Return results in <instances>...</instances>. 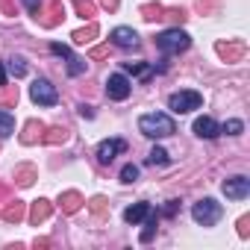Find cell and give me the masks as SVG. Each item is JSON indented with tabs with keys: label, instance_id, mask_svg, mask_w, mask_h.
I'll return each instance as SVG.
<instances>
[{
	"label": "cell",
	"instance_id": "obj_1",
	"mask_svg": "<svg viewBox=\"0 0 250 250\" xmlns=\"http://www.w3.org/2000/svg\"><path fill=\"white\" fill-rule=\"evenodd\" d=\"M139 130L147 136V139H168L177 133V124L171 115L165 112H150V115H142L139 118Z\"/></svg>",
	"mask_w": 250,
	"mask_h": 250
},
{
	"label": "cell",
	"instance_id": "obj_2",
	"mask_svg": "<svg viewBox=\"0 0 250 250\" xmlns=\"http://www.w3.org/2000/svg\"><path fill=\"white\" fill-rule=\"evenodd\" d=\"M188 44H191V39H188V33L180 30V27H171V30H165V33L156 36V47H159L162 53H168V56L188 50Z\"/></svg>",
	"mask_w": 250,
	"mask_h": 250
},
{
	"label": "cell",
	"instance_id": "obj_3",
	"mask_svg": "<svg viewBox=\"0 0 250 250\" xmlns=\"http://www.w3.org/2000/svg\"><path fill=\"white\" fill-rule=\"evenodd\" d=\"M221 215H224V206H221L218 200H212V197H203V200H197V203L191 206V218H194L200 227H215V224L221 221Z\"/></svg>",
	"mask_w": 250,
	"mask_h": 250
},
{
	"label": "cell",
	"instance_id": "obj_4",
	"mask_svg": "<svg viewBox=\"0 0 250 250\" xmlns=\"http://www.w3.org/2000/svg\"><path fill=\"white\" fill-rule=\"evenodd\" d=\"M200 106H203V94H200V91H191V88L177 91V94L168 97V109H171L174 115H186V112H194V109H200Z\"/></svg>",
	"mask_w": 250,
	"mask_h": 250
},
{
	"label": "cell",
	"instance_id": "obj_5",
	"mask_svg": "<svg viewBox=\"0 0 250 250\" xmlns=\"http://www.w3.org/2000/svg\"><path fill=\"white\" fill-rule=\"evenodd\" d=\"M30 97H33L39 106H56V100H59V91H56V85H53L50 80L39 77V80L30 85Z\"/></svg>",
	"mask_w": 250,
	"mask_h": 250
},
{
	"label": "cell",
	"instance_id": "obj_6",
	"mask_svg": "<svg viewBox=\"0 0 250 250\" xmlns=\"http://www.w3.org/2000/svg\"><path fill=\"white\" fill-rule=\"evenodd\" d=\"M130 91H133V83H130L127 74H109V80H106V94H109V100H127Z\"/></svg>",
	"mask_w": 250,
	"mask_h": 250
},
{
	"label": "cell",
	"instance_id": "obj_7",
	"mask_svg": "<svg viewBox=\"0 0 250 250\" xmlns=\"http://www.w3.org/2000/svg\"><path fill=\"white\" fill-rule=\"evenodd\" d=\"M124 150H127V142H124V139H109V142H100L97 145V162L100 165H109L118 153H124Z\"/></svg>",
	"mask_w": 250,
	"mask_h": 250
},
{
	"label": "cell",
	"instance_id": "obj_8",
	"mask_svg": "<svg viewBox=\"0 0 250 250\" xmlns=\"http://www.w3.org/2000/svg\"><path fill=\"white\" fill-rule=\"evenodd\" d=\"M109 39H112L115 47H124V50H136L139 47V33L133 27H115Z\"/></svg>",
	"mask_w": 250,
	"mask_h": 250
},
{
	"label": "cell",
	"instance_id": "obj_9",
	"mask_svg": "<svg viewBox=\"0 0 250 250\" xmlns=\"http://www.w3.org/2000/svg\"><path fill=\"white\" fill-rule=\"evenodd\" d=\"M50 53H56V56H62V59L68 62V74H71V77H80V74L85 71V62H83L80 56H74V53H71V50H68L65 44L53 42V44H50Z\"/></svg>",
	"mask_w": 250,
	"mask_h": 250
},
{
	"label": "cell",
	"instance_id": "obj_10",
	"mask_svg": "<svg viewBox=\"0 0 250 250\" xmlns=\"http://www.w3.org/2000/svg\"><path fill=\"white\" fill-rule=\"evenodd\" d=\"M224 194H227L229 200H244V197L250 194V180H247V177H229V180L224 183Z\"/></svg>",
	"mask_w": 250,
	"mask_h": 250
},
{
	"label": "cell",
	"instance_id": "obj_11",
	"mask_svg": "<svg viewBox=\"0 0 250 250\" xmlns=\"http://www.w3.org/2000/svg\"><path fill=\"white\" fill-rule=\"evenodd\" d=\"M194 136H197V139H218V136H221L218 121H212L209 115L197 118V121H194Z\"/></svg>",
	"mask_w": 250,
	"mask_h": 250
},
{
	"label": "cell",
	"instance_id": "obj_12",
	"mask_svg": "<svg viewBox=\"0 0 250 250\" xmlns=\"http://www.w3.org/2000/svg\"><path fill=\"white\" fill-rule=\"evenodd\" d=\"M150 212H153V209H150V203H145V200H142V203H136V206H130L127 212H124V221L136 227V224H142Z\"/></svg>",
	"mask_w": 250,
	"mask_h": 250
},
{
	"label": "cell",
	"instance_id": "obj_13",
	"mask_svg": "<svg viewBox=\"0 0 250 250\" xmlns=\"http://www.w3.org/2000/svg\"><path fill=\"white\" fill-rule=\"evenodd\" d=\"M124 71L133 74V77H139V80H150L153 65H147V62H124Z\"/></svg>",
	"mask_w": 250,
	"mask_h": 250
},
{
	"label": "cell",
	"instance_id": "obj_14",
	"mask_svg": "<svg viewBox=\"0 0 250 250\" xmlns=\"http://www.w3.org/2000/svg\"><path fill=\"white\" fill-rule=\"evenodd\" d=\"M59 206H62V212H68V215H74L80 206H83V197L77 194V191H65L62 197H59Z\"/></svg>",
	"mask_w": 250,
	"mask_h": 250
},
{
	"label": "cell",
	"instance_id": "obj_15",
	"mask_svg": "<svg viewBox=\"0 0 250 250\" xmlns=\"http://www.w3.org/2000/svg\"><path fill=\"white\" fill-rule=\"evenodd\" d=\"M12 133H15V115L0 109V139H9Z\"/></svg>",
	"mask_w": 250,
	"mask_h": 250
},
{
	"label": "cell",
	"instance_id": "obj_16",
	"mask_svg": "<svg viewBox=\"0 0 250 250\" xmlns=\"http://www.w3.org/2000/svg\"><path fill=\"white\" fill-rule=\"evenodd\" d=\"M47 215H50V203L47 200H36L33 209H30V221L33 224H42V221H47Z\"/></svg>",
	"mask_w": 250,
	"mask_h": 250
},
{
	"label": "cell",
	"instance_id": "obj_17",
	"mask_svg": "<svg viewBox=\"0 0 250 250\" xmlns=\"http://www.w3.org/2000/svg\"><path fill=\"white\" fill-rule=\"evenodd\" d=\"M42 133H44L42 124H39V121H30V124H27V133L21 136V142H24V145H33L36 139H42Z\"/></svg>",
	"mask_w": 250,
	"mask_h": 250
},
{
	"label": "cell",
	"instance_id": "obj_18",
	"mask_svg": "<svg viewBox=\"0 0 250 250\" xmlns=\"http://www.w3.org/2000/svg\"><path fill=\"white\" fill-rule=\"evenodd\" d=\"M94 36H97V24H88L85 30H77L74 33V42L77 44H88V42H94Z\"/></svg>",
	"mask_w": 250,
	"mask_h": 250
},
{
	"label": "cell",
	"instance_id": "obj_19",
	"mask_svg": "<svg viewBox=\"0 0 250 250\" xmlns=\"http://www.w3.org/2000/svg\"><path fill=\"white\" fill-rule=\"evenodd\" d=\"M168 162H171V156H168L165 147H153L147 153V165H168Z\"/></svg>",
	"mask_w": 250,
	"mask_h": 250
},
{
	"label": "cell",
	"instance_id": "obj_20",
	"mask_svg": "<svg viewBox=\"0 0 250 250\" xmlns=\"http://www.w3.org/2000/svg\"><path fill=\"white\" fill-rule=\"evenodd\" d=\"M6 68H9V74H12V77H24V74H27V62H24L21 56L6 59Z\"/></svg>",
	"mask_w": 250,
	"mask_h": 250
},
{
	"label": "cell",
	"instance_id": "obj_21",
	"mask_svg": "<svg viewBox=\"0 0 250 250\" xmlns=\"http://www.w3.org/2000/svg\"><path fill=\"white\" fill-rule=\"evenodd\" d=\"M3 218H6V221H21V218H24V203H18V200L9 203V206L3 209Z\"/></svg>",
	"mask_w": 250,
	"mask_h": 250
},
{
	"label": "cell",
	"instance_id": "obj_22",
	"mask_svg": "<svg viewBox=\"0 0 250 250\" xmlns=\"http://www.w3.org/2000/svg\"><path fill=\"white\" fill-rule=\"evenodd\" d=\"M147 224H145V232H142V241H150L153 238V232H156V224H159V215L156 212H150L147 218H145Z\"/></svg>",
	"mask_w": 250,
	"mask_h": 250
},
{
	"label": "cell",
	"instance_id": "obj_23",
	"mask_svg": "<svg viewBox=\"0 0 250 250\" xmlns=\"http://www.w3.org/2000/svg\"><path fill=\"white\" fill-rule=\"evenodd\" d=\"M221 133H227V136H241V133H244V124H241L238 118H229L224 127H221Z\"/></svg>",
	"mask_w": 250,
	"mask_h": 250
},
{
	"label": "cell",
	"instance_id": "obj_24",
	"mask_svg": "<svg viewBox=\"0 0 250 250\" xmlns=\"http://www.w3.org/2000/svg\"><path fill=\"white\" fill-rule=\"evenodd\" d=\"M139 180V165H124L121 168V183H136Z\"/></svg>",
	"mask_w": 250,
	"mask_h": 250
},
{
	"label": "cell",
	"instance_id": "obj_25",
	"mask_svg": "<svg viewBox=\"0 0 250 250\" xmlns=\"http://www.w3.org/2000/svg\"><path fill=\"white\" fill-rule=\"evenodd\" d=\"M218 53H221V56H227V59H238V56L244 53V47H241V44H235V47H227V44H218Z\"/></svg>",
	"mask_w": 250,
	"mask_h": 250
},
{
	"label": "cell",
	"instance_id": "obj_26",
	"mask_svg": "<svg viewBox=\"0 0 250 250\" xmlns=\"http://www.w3.org/2000/svg\"><path fill=\"white\" fill-rule=\"evenodd\" d=\"M33 174H36V171H33L30 165H24V168H18V171H15V180H18L21 186H30V183H33Z\"/></svg>",
	"mask_w": 250,
	"mask_h": 250
},
{
	"label": "cell",
	"instance_id": "obj_27",
	"mask_svg": "<svg viewBox=\"0 0 250 250\" xmlns=\"http://www.w3.org/2000/svg\"><path fill=\"white\" fill-rule=\"evenodd\" d=\"M47 145H59V142H65L68 139V130H50V136H42Z\"/></svg>",
	"mask_w": 250,
	"mask_h": 250
},
{
	"label": "cell",
	"instance_id": "obj_28",
	"mask_svg": "<svg viewBox=\"0 0 250 250\" xmlns=\"http://www.w3.org/2000/svg\"><path fill=\"white\" fill-rule=\"evenodd\" d=\"M77 12H80L83 18H91V15H94V6L88 3V0H77Z\"/></svg>",
	"mask_w": 250,
	"mask_h": 250
},
{
	"label": "cell",
	"instance_id": "obj_29",
	"mask_svg": "<svg viewBox=\"0 0 250 250\" xmlns=\"http://www.w3.org/2000/svg\"><path fill=\"white\" fill-rule=\"evenodd\" d=\"M21 3L27 6V12H33V15H39L42 12V0H21Z\"/></svg>",
	"mask_w": 250,
	"mask_h": 250
},
{
	"label": "cell",
	"instance_id": "obj_30",
	"mask_svg": "<svg viewBox=\"0 0 250 250\" xmlns=\"http://www.w3.org/2000/svg\"><path fill=\"white\" fill-rule=\"evenodd\" d=\"M77 112H80V118H94V112H91V106H85V103H83V106H80Z\"/></svg>",
	"mask_w": 250,
	"mask_h": 250
},
{
	"label": "cell",
	"instance_id": "obj_31",
	"mask_svg": "<svg viewBox=\"0 0 250 250\" xmlns=\"http://www.w3.org/2000/svg\"><path fill=\"white\" fill-rule=\"evenodd\" d=\"M103 203H106L103 197H94V200H91V209H94V212L100 215V212H103Z\"/></svg>",
	"mask_w": 250,
	"mask_h": 250
},
{
	"label": "cell",
	"instance_id": "obj_32",
	"mask_svg": "<svg viewBox=\"0 0 250 250\" xmlns=\"http://www.w3.org/2000/svg\"><path fill=\"white\" fill-rule=\"evenodd\" d=\"M177 209H180V200H171V203H168V206H165V215H174V212H177Z\"/></svg>",
	"mask_w": 250,
	"mask_h": 250
},
{
	"label": "cell",
	"instance_id": "obj_33",
	"mask_svg": "<svg viewBox=\"0 0 250 250\" xmlns=\"http://www.w3.org/2000/svg\"><path fill=\"white\" fill-rule=\"evenodd\" d=\"M100 3H103L106 9H118V0H100Z\"/></svg>",
	"mask_w": 250,
	"mask_h": 250
},
{
	"label": "cell",
	"instance_id": "obj_34",
	"mask_svg": "<svg viewBox=\"0 0 250 250\" xmlns=\"http://www.w3.org/2000/svg\"><path fill=\"white\" fill-rule=\"evenodd\" d=\"M0 85H9V83H6V71H3V65H0Z\"/></svg>",
	"mask_w": 250,
	"mask_h": 250
}]
</instances>
